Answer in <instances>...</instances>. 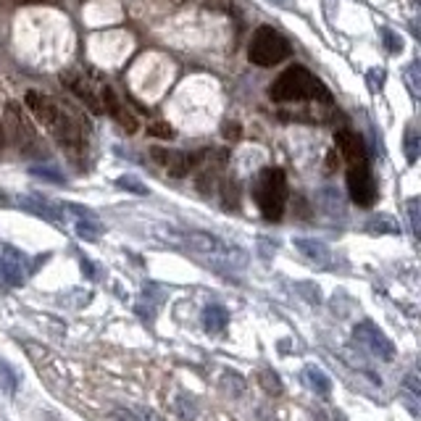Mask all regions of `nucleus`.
Masks as SVG:
<instances>
[{
	"instance_id": "f257e3e1",
	"label": "nucleus",
	"mask_w": 421,
	"mask_h": 421,
	"mask_svg": "<svg viewBox=\"0 0 421 421\" xmlns=\"http://www.w3.org/2000/svg\"><path fill=\"white\" fill-rule=\"evenodd\" d=\"M27 109L32 111L34 116H37V121L53 134V140L69 153V158L76 161L79 156H85V134H82V127L55 103L53 97L40 95V92H27Z\"/></svg>"
},
{
	"instance_id": "f03ea898",
	"label": "nucleus",
	"mask_w": 421,
	"mask_h": 421,
	"mask_svg": "<svg viewBox=\"0 0 421 421\" xmlns=\"http://www.w3.org/2000/svg\"><path fill=\"white\" fill-rule=\"evenodd\" d=\"M269 97L277 103H295V100H316V103H332V92L324 87L322 79L305 69V66H290L287 71H282L274 85L269 87Z\"/></svg>"
},
{
	"instance_id": "7ed1b4c3",
	"label": "nucleus",
	"mask_w": 421,
	"mask_h": 421,
	"mask_svg": "<svg viewBox=\"0 0 421 421\" xmlns=\"http://www.w3.org/2000/svg\"><path fill=\"white\" fill-rule=\"evenodd\" d=\"M253 195H256V203H258L263 219L279 221L282 214H284V205H287V179H284V172L277 169V166L261 169L258 179L253 184Z\"/></svg>"
},
{
	"instance_id": "20e7f679",
	"label": "nucleus",
	"mask_w": 421,
	"mask_h": 421,
	"mask_svg": "<svg viewBox=\"0 0 421 421\" xmlns=\"http://www.w3.org/2000/svg\"><path fill=\"white\" fill-rule=\"evenodd\" d=\"M184 242L200 253L205 258L211 261L216 269L227 266V269H245L248 266V253L242 248H235V245H227L221 237L211 235V232H187L184 235Z\"/></svg>"
},
{
	"instance_id": "39448f33",
	"label": "nucleus",
	"mask_w": 421,
	"mask_h": 421,
	"mask_svg": "<svg viewBox=\"0 0 421 421\" xmlns=\"http://www.w3.org/2000/svg\"><path fill=\"white\" fill-rule=\"evenodd\" d=\"M290 55H292V48L290 43H287V37H282V34L277 32V29H271V27L256 29L248 48L250 64L261 66V69H269V66L282 64V61L290 58Z\"/></svg>"
},
{
	"instance_id": "423d86ee",
	"label": "nucleus",
	"mask_w": 421,
	"mask_h": 421,
	"mask_svg": "<svg viewBox=\"0 0 421 421\" xmlns=\"http://www.w3.org/2000/svg\"><path fill=\"white\" fill-rule=\"evenodd\" d=\"M6 130L11 134L13 145L24 153V156H40V137L29 119L24 116L19 103H8L6 106Z\"/></svg>"
},
{
	"instance_id": "0eeeda50",
	"label": "nucleus",
	"mask_w": 421,
	"mask_h": 421,
	"mask_svg": "<svg viewBox=\"0 0 421 421\" xmlns=\"http://www.w3.org/2000/svg\"><path fill=\"white\" fill-rule=\"evenodd\" d=\"M353 337L361 347H366L371 356L382 358V361H392L395 358V343L389 340L374 322H361L353 326Z\"/></svg>"
},
{
	"instance_id": "6e6552de",
	"label": "nucleus",
	"mask_w": 421,
	"mask_h": 421,
	"mask_svg": "<svg viewBox=\"0 0 421 421\" xmlns=\"http://www.w3.org/2000/svg\"><path fill=\"white\" fill-rule=\"evenodd\" d=\"M347 193L353 198V203L364 205H374L377 200V182L368 172V163H361V166H350L347 169Z\"/></svg>"
},
{
	"instance_id": "1a4fd4ad",
	"label": "nucleus",
	"mask_w": 421,
	"mask_h": 421,
	"mask_svg": "<svg viewBox=\"0 0 421 421\" xmlns=\"http://www.w3.org/2000/svg\"><path fill=\"white\" fill-rule=\"evenodd\" d=\"M153 161L163 166L166 172L172 174V177H187V174L193 172L198 163L205 158V151L203 153H182V151H163V148H153L151 151Z\"/></svg>"
},
{
	"instance_id": "9d476101",
	"label": "nucleus",
	"mask_w": 421,
	"mask_h": 421,
	"mask_svg": "<svg viewBox=\"0 0 421 421\" xmlns=\"http://www.w3.org/2000/svg\"><path fill=\"white\" fill-rule=\"evenodd\" d=\"M27 256L19 253L11 245H0V277L8 282V284H24L27 279Z\"/></svg>"
},
{
	"instance_id": "9b49d317",
	"label": "nucleus",
	"mask_w": 421,
	"mask_h": 421,
	"mask_svg": "<svg viewBox=\"0 0 421 421\" xmlns=\"http://www.w3.org/2000/svg\"><path fill=\"white\" fill-rule=\"evenodd\" d=\"M19 208H24V211H29V214H34V216L45 219V221H53V224H58V221H64V208L61 205L50 203L48 198H43V195H19Z\"/></svg>"
},
{
	"instance_id": "f8f14e48",
	"label": "nucleus",
	"mask_w": 421,
	"mask_h": 421,
	"mask_svg": "<svg viewBox=\"0 0 421 421\" xmlns=\"http://www.w3.org/2000/svg\"><path fill=\"white\" fill-rule=\"evenodd\" d=\"M335 145L350 166H361V163H366V148H364V140L358 137L356 132L337 130L335 132Z\"/></svg>"
},
{
	"instance_id": "ddd939ff",
	"label": "nucleus",
	"mask_w": 421,
	"mask_h": 421,
	"mask_svg": "<svg viewBox=\"0 0 421 421\" xmlns=\"http://www.w3.org/2000/svg\"><path fill=\"white\" fill-rule=\"evenodd\" d=\"M100 97H103V106H106V111H109L111 116H113V119L121 124V130L127 132V134H134V132H137V119H134L130 111L121 106L119 97H116V92H113L109 85H103V87H100Z\"/></svg>"
},
{
	"instance_id": "4468645a",
	"label": "nucleus",
	"mask_w": 421,
	"mask_h": 421,
	"mask_svg": "<svg viewBox=\"0 0 421 421\" xmlns=\"http://www.w3.org/2000/svg\"><path fill=\"white\" fill-rule=\"evenodd\" d=\"M66 82V87L74 92L82 103H85L87 109L92 111V113H103V106H100V100L95 97V92H92V87H90V82H85L82 76H76V74H64L61 76Z\"/></svg>"
},
{
	"instance_id": "2eb2a0df",
	"label": "nucleus",
	"mask_w": 421,
	"mask_h": 421,
	"mask_svg": "<svg viewBox=\"0 0 421 421\" xmlns=\"http://www.w3.org/2000/svg\"><path fill=\"white\" fill-rule=\"evenodd\" d=\"M292 245L301 250L303 256L313 263H326L329 258V248H326L322 240H313V237H295L292 240Z\"/></svg>"
},
{
	"instance_id": "dca6fc26",
	"label": "nucleus",
	"mask_w": 421,
	"mask_h": 421,
	"mask_svg": "<svg viewBox=\"0 0 421 421\" xmlns=\"http://www.w3.org/2000/svg\"><path fill=\"white\" fill-rule=\"evenodd\" d=\"M303 382H305L308 389H313L316 395H329V389H332V379L326 377L319 366H313V364L303 368Z\"/></svg>"
},
{
	"instance_id": "f3484780",
	"label": "nucleus",
	"mask_w": 421,
	"mask_h": 421,
	"mask_svg": "<svg viewBox=\"0 0 421 421\" xmlns=\"http://www.w3.org/2000/svg\"><path fill=\"white\" fill-rule=\"evenodd\" d=\"M229 324V313L224 305H208L203 311V326L211 332V335H216V332H224Z\"/></svg>"
},
{
	"instance_id": "a211bd4d",
	"label": "nucleus",
	"mask_w": 421,
	"mask_h": 421,
	"mask_svg": "<svg viewBox=\"0 0 421 421\" xmlns=\"http://www.w3.org/2000/svg\"><path fill=\"white\" fill-rule=\"evenodd\" d=\"M113 419L119 421H163L156 410L145 408V406H130V408H116Z\"/></svg>"
},
{
	"instance_id": "6ab92c4d",
	"label": "nucleus",
	"mask_w": 421,
	"mask_h": 421,
	"mask_svg": "<svg viewBox=\"0 0 421 421\" xmlns=\"http://www.w3.org/2000/svg\"><path fill=\"white\" fill-rule=\"evenodd\" d=\"M366 232H374V235H395V232H400V227L392 221V216H387V214H377V216L368 219Z\"/></svg>"
},
{
	"instance_id": "aec40b11",
	"label": "nucleus",
	"mask_w": 421,
	"mask_h": 421,
	"mask_svg": "<svg viewBox=\"0 0 421 421\" xmlns=\"http://www.w3.org/2000/svg\"><path fill=\"white\" fill-rule=\"evenodd\" d=\"M16 389H19V377H16V371L11 368V364L0 361V392L16 395Z\"/></svg>"
},
{
	"instance_id": "412c9836",
	"label": "nucleus",
	"mask_w": 421,
	"mask_h": 421,
	"mask_svg": "<svg viewBox=\"0 0 421 421\" xmlns=\"http://www.w3.org/2000/svg\"><path fill=\"white\" fill-rule=\"evenodd\" d=\"M76 235L82 240H87V242H95V240H100V235H103V227H100V221H76Z\"/></svg>"
},
{
	"instance_id": "4be33fe9",
	"label": "nucleus",
	"mask_w": 421,
	"mask_h": 421,
	"mask_svg": "<svg viewBox=\"0 0 421 421\" xmlns=\"http://www.w3.org/2000/svg\"><path fill=\"white\" fill-rule=\"evenodd\" d=\"M419 153H421L419 132H416V127H408V132H406V158H408V163L419 161Z\"/></svg>"
},
{
	"instance_id": "5701e85b",
	"label": "nucleus",
	"mask_w": 421,
	"mask_h": 421,
	"mask_svg": "<svg viewBox=\"0 0 421 421\" xmlns=\"http://www.w3.org/2000/svg\"><path fill=\"white\" fill-rule=\"evenodd\" d=\"M116 187H121V190H127V193H134V195H148V187L137 179V177H132V174H127V177H119L116 179Z\"/></svg>"
},
{
	"instance_id": "b1692460",
	"label": "nucleus",
	"mask_w": 421,
	"mask_h": 421,
	"mask_svg": "<svg viewBox=\"0 0 421 421\" xmlns=\"http://www.w3.org/2000/svg\"><path fill=\"white\" fill-rule=\"evenodd\" d=\"M379 34H382L385 48H387L389 53H400V50H403V37H400L398 32H392L389 27H382V29H379Z\"/></svg>"
},
{
	"instance_id": "393cba45",
	"label": "nucleus",
	"mask_w": 421,
	"mask_h": 421,
	"mask_svg": "<svg viewBox=\"0 0 421 421\" xmlns=\"http://www.w3.org/2000/svg\"><path fill=\"white\" fill-rule=\"evenodd\" d=\"M421 64L419 61H410L408 69H406V76H408V85H410V92L413 95H419V85H421Z\"/></svg>"
},
{
	"instance_id": "a878e982",
	"label": "nucleus",
	"mask_w": 421,
	"mask_h": 421,
	"mask_svg": "<svg viewBox=\"0 0 421 421\" xmlns=\"http://www.w3.org/2000/svg\"><path fill=\"white\" fill-rule=\"evenodd\" d=\"M408 221H410V235L419 237V198H410L408 203Z\"/></svg>"
},
{
	"instance_id": "bb28decb",
	"label": "nucleus",
	"mask_w": 421,
	"mask_h": 421,
	"mask_svg": "<svg viewBox=\"0 0 421 421\" xmlns=\"http://www.w3.org/2000/svg\"><path fill=\"white\" fill-rule=\"evenodd\" d=\"M148 134H153V137H163V140H172L174 130L169 127V124H163V121H156V124L148 127Z\"/></svg>"
},
{
	"instance_id": "cd10ccee",
	"label": "nucleus",
	"mask_w": 421,
	"mask_h": 421,
	"mask_svg": "<svg viewBox=\"0 0 421 421\" xmlns=\"http://www.w3.org/2000/svg\"><path fill=\"white\" fill-rule=\"evenodd\" d=\"M32 174H34V177H40V179H48V182H55V184L64 182V177H61L58 172H53V169H43V166H34Z\"/></svg>"
},
{
	"instance_id": "c85d7f7f",
	"label": "nucleus",
	"mask_w": 421,
	"mask_h": 421,
	"mask_svg": "<svg viewBox=\"0 0 421 421\" xmlns=\"http://www.w3.org/2000/svg\"><path fill=\"white\" fill-rule=\"evenodd\" d=\"M261 382H263V387L269 389V392H277V395L282 392V385H279V377H277V374L263 371V374H261Z\"/></svg>"
},
{
	"instance_id": "c756f323",
	"label": "nucleus",
	"mask_w": 421,
	"mask_h": 421,
	"mask_svg": "<svg viewBox=\"0 0 421 421\" xmlns=\"http://www.w3.org/2000/svg\"><path fill=\"white\" fill-rule=\"evenodd\" d=\"M406 389H408L413 398H419V377H416V371H410L408 377H406Z\"/></svg>"
},
{
	"instance_id": "7c9ffc66",
	"label": "nucleus",
	"mask_w": 421,
	"mask_h": 421,
	"mask_svg": "<svg viewBox=\"0 0 421 421\" xmlns=\"http://www.w3.org/2000/svg\"><path fill=\"white\" fill-rule=\"evenodd\" d=\"M205 8H214V11H229L227 0H205Z\"/></svg>"
},
{
	"instance_id": "2f4dec72",
	"label": "nucleus",
	"mask_w": 421,
	"mask_h": 421,
	"mask_svg": "<svg viewBox=\"0 0 421 421\" xmlns=\"http://www.w3.org/2000/svg\"><path fill=\"white\" fill-rule=\"evenodd\" d=\"M368 82H371V90H379L382 82H385V71H371V74H368Z\"/></svg>"
},
{
	"instance_id": "473e14b6",
	"label": "nucleus",
	"mask_w": 421,
	"mask_h": 421,
	"mask_svg": "<svg viewBox=\"0 0 421 421\" xmlns=\"http://www.w3.org/2000/svg\"><path fill=\"white\" fill-rule=\"evenodd\" d=\"M224 134H227V137H232V140H237L240 127H237V124H227V127H224Z\"/></svg>"
},
{
	"instance_id": "72a5a7b5",
	"label": "nucleus",
	"mask_w": 421,
	"mask_h": 421,
	"mask_svg": "<svg viewBox=\"0 0 421 421\" xmlns=\"http://www.w3.org/2000/svg\"><path fill=\"white\" fill-rule=\"evenodd\" d=\"M3 142L6 140H3V124H0V151H3Z\"/></svg>"
},
{
	"instance_id": "f704fd0d",
	"label": "nucleus",
	"mask_w": 421,
	"mask_h": 421,
	"mask_svg": "<svg viewBox=\"0 0 421 421\" xmlns=\"http://www.w3.org/2000/svg\"><path fill=\"white\" fill-rule=\"evenodd\" d=\"M274 3H277V6H284V0H274Z\"/></svg>"
},
{
	"instance_id": "c9c22d12",
	"label": "nucleus",
	"mask_w": 421,
	"mask_h": 421,
	"mask_svg": "<svg viewBox=\"0 0 421 421\" xmlns=\"http://www.w3.org/2000/svg\"><path fill=\"white\" fill-rule=\"evenodd\" d=\"M174 3H187V0H174Z\"/></svg>"
}]
</instances>
